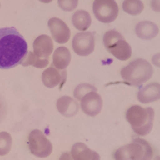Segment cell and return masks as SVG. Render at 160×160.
<instances>
[{
	"mask_svg": "<svg viewBox=\"0 0 160 160\" xmlns=\"http://www.w3.org/2000/svg\"><path fill=\"white\" fill-rule=\"evenodd\" d=\"M154 157L151 145L143 138H137L129 144L115 151V160H152Z\"/></svg>",
	"mask_w": 160,
	"mask_h": 160,
	"instance_id": "277c9868",
	"label": "cell"
},
{
	"mask_svg": "<svg viewBox=\"0 0 160 160\" xmlns=\"http://www.w3.org/2000/svg\"><path fill=\"white\" fill-rule=\"evenodd\" d=\"M41 2H43V3H49V2H52L53 0H39Z\"/></svg>",
	"mask_w": 160,
	"mask_h": 160,
	"instance_id": "4316f807",
	"label": "cell"
},
{
	"mask_svg": "<svg viewBox=\"0 0 160 160\" xmlns=\"http://www.w3.org/2000/svg\"><path fill=\"white\" fill-rule=\"evenodd\" d=\"M91 91H97V88L89 83H82L76 87L74 91V96L77 100H81L85 95Z\"/></svg>",
	"mask_w": 160,
	"mask_h": 160,
	"instance_id": "7402d4cb",
	"label": "cell"
},
{
	"mask_svg": "<svg viewBox=\"0 0 160 160\" xmlns=\"http://www.w3.org/2000/svg\"><path fill=\"white\" fill-rule=\"evenodd\" d=\"M93 13L99 22L111 23L118 17V4L115 0H95Z\"/></svg>",
	"mask_w": 160,
	"mask_h": 160,
	"instance_id": "52a82bcc",
	"label": "cell"
},
{
	"mask_svg": "<svg viewBox=\"0 0 160 160\" xmlns=\"http://www.w3.org/2000/svg\"><path fill=\"white\" fill-rule=\"evenodd\" d=\"M72 48L78 55H90L95 50V35L88 31L78 33L73 38Z\"/></svg>",
	"mask_w": 160,
	"mask_h": 160,
	"instance_id": "ba28073f",
	"label": "cell"
},
{
	"mask_svg": "<svg viewBox=\"0 0 160 160\" xmlns=\"http://www.w3.org/2000/svg\"><path fill=\"white\" fill-rule=\"evenodd\" d=\"M103 44L106 49L118 59L126 61L131 58L132 54L131 46L118 31L111 30L106 33Z\"/></svg>",
	"mask_w": 160,
	"mask_h": 160,
	"instance_id": "5b68a950",
	"label": "cell"
},
{
	"mask_svg": "<svg viewBox=\"0 0 160 160\" xmlns=\"http://www.w3.org/2000/svg\"><path fill=\"white\" fill-rule=\"evenodd\" d=\"M158 26L150 21L138 22L135 27V34L141 39L151 40L155 38L158 34Z\"/></svg>",
	"mask_w": 160,
	"mask_h": 160,
	"instance_id": "2e32d148",
	"label": "cell"
},
{
	"mask_svg": "<svg viewBox=\"0 0 160 160\" xmlns=\"http://www.w3.org/2000/svg\"><path fill=\"white\" fill-rule=\"evenodd\" d=\"M152 160H160V155H157V156H155V158L153 157Z\"/></svg>",
	"mask_w": 160,
	"mask_h": 160,
	"instance_id": "83f0119b",
	"label": "cell"
},
{
	"mask_svg": "<svg viewBox=\"0 0 160 160\" xmlns=\"http://www.w3.org/2000/svg\"><path fill=\"white\" fill-rule=\"evenodd\" d=\"M28 43L15 28L0 29V69L22 64L28 51Z\"/></svg>",
	"mask_w": 160,
	"mask_h": 160,
	"instance_id": "6da1fadb",
	"label": "cell"
},
{
	"mask_svg": "<svg viewBox=\"0 0 160 160\" xmlns=\"http://www.w3.org/2000/svg\"><path fill=\"white\" fill-rule=\"evenodd\" d=\"M144 5L141 0H125L122 3V10L131 15H138L142 12Z\"/></svg>",
	"mask_w": 160,
	"mask_h": 160,
	"instance_id": "ffe728a7",
	"label": "cell"
},
{
	"mask_svg": "<svg viewBox=\"0 0 160 160\" xmlns=\"http://www.w3.org/2000/svg\"><path fill=\"white\" fill-rule=\"evenodd\" d=\"M58 112L65 117H73L79 110V105L76 100L70 96H62L57 101Z\"/></svg>",
	"mask_w": 160,
	"mask_h": 160,
	"instance_id": "9a60e30c",
	"label": "cell"
},
{
	"mask_svg": "<svg viewBox=\"0 0 160 160\" xmlns=\"http://www.w3.org/2000/svg\"><path fill=\"white\" fill-rule=\"evenodd\" d=\"M71 60V51L65 47L58 48L53 55V66L58 70H65Z\"/></svg>",
	"mask_w": 160,
	"mask_h": 160,
	"instance_id": "e0dca14e",
	"label": "cell"
},
{
	"mask_svg": "<svg viewBox=\"0 0 160 160\" xmlns=\"http://www.w3.org/2000/svg\"><path fill=\"white\" fill-rule=\"evenodd\" d=\"M28 145L31 154L38 158H48L53 151L51 141L39 130H33L30 132Z\"/></svg>",
	"mask_w": 160,
	"mask_h": 160,
	"instance_id": "8992f818",
	"label": "cell"
},
{
	"mask_svg": "<svg viewBox=\"0 0 160 160\" xmlns=\"http://www.w3.org/2000/svg\"><path fill=\"white\" fill-rule=\"evenodd\" d=\"M126 118L135 134L145 136L152 131L155 111L152 108H143L134 105L127 111Z\"/></svg>",
	"mask_w": 160,
	"mask_h": 160,
	"instance_id": "7a4b0ae2",
	"label": "cell"
},
{
	"mask_svg": "<svg viewBox=\"0 0 160 160\" xmlns=\"http://www.w3.org/2000/svg\"><path fill=\"white\" fill-rule=\"evenodd\" d=\"M72 23L77 30L84 31L90 28L91 24V17L88 11L79 10L75 11L73 15Z\"/></svg>",
	"mask_w": 160,
	"mask_h": 160,
	"instance_id": "ac0fdd59",
	"label": "cell"
},
{
	"mask_svg": "<svg viewBox=\"0 0 160 160\" xmlns=\"http://www.w3.org/2000/svg\"><path fill=\"white\" fill-rule=\"evenodd\" d=\"M137 97L138 101L144 104L156 102L160 99V83H150L140 88Z\"/></svg>",
	"mask_w": 160,
	"mask_h": 160,
	"instance_id": "5bb4252c",
	"label": "cell"
},
{
	"mask_svg": "<svg viewBox=\"0 0 160 160\" xmlns=\"http://www.w3.org/2000/svg\"><path fill=\"white\" fill-rule=\"evenodd\" d=\"M151 8L155 12H160V0H151Z\"/></svg>",
	"mask_w": 160,
	"mask_h": 160,
	"instance_id": "cb8c5ba5",
	"label": "cell"
},
{
	"mask_svg": "<svg viewBox=\"0 0 160 160\" xmlns=\"http://www.w3.org/2000/svg\"><path fill=\"white\" fill-rule=\"evenodd\" d=\"M70 153L73 160H100L99 154L91 150L82 142L74 144Z\"/></svg>",
	"mask_w": 160,
	"mask_h": 160,
	"instance_id": "4fadbf2b",
	"label": "cell"
},
{
	"mask_svg": "<svg viewBox=\"0 0 160 160\" xmlns=\"http://www.w3.org/2000/svg\"><path fill=\"white\" fill-rule=\"evenodd\" d=\"M78 0H58L59 8L64 11H72L77 8Z\"/></svg>",
	"mask_w": 160,
	"mask_h": 160,
	"instance_id": "603a6c76",
	"label": "cell"
},
{
	"mask_svg": "<svg viewBox=\"0 0 160 160\" xmlns=\"http://www.w3.org/2000/svg\"><path fill=\"white\" fill-rule=\"evenodd\" d=\"M67 71L58 70L57 68H51L46 69L42 74V80L44 85L48 88H55L59 85L61 88L67 80Z\"/></svg>",
	"mask_w": 160,
	"mask_h": 160,
	"instance_id": "8fae6325",
	"label": "cell"
},
{
	"mask_svg": "<svg viewBox=\"0 0 160 160\" xmlns=\"http://www.w3.org/2000/svg\"><path fill=\"white\" fill-rule=\"evenodd\" d=\"M33 48L34 54L38 58H49L54 49L52 39L47 35H39L35 40Z\"/></svg>",
	"mask_w": 160,
	"mask_h": 160,
	"instance_id": "7c38bea8",
	"label": "cell"
},
{
	"mask_svg": "<svg viewBox=\"0 0 160 160\" xmlns=\"http://www.w3.org/2000/svg\"><path fill=\"white\" fill-rule=\"evenodd\" d=\"M152 66L143 58H138L130 62L121 70V76L128 84L140 87L152 77Z\"/></svg>",
	"mask_w": 160,
	"mask_h": 160,
	"instance_id": "3957f363",
	"label": "cell"
},
{
	"mask_svg": "<svg viewBox=\"0 0 160 160\" xmlns=\"http://www.w3.org/2000/svg\"><path fill=\"white\" fill-rule=\"evenodd\" d=\"M48 27L55 42L64 44L71 38V31L65 22L58 18H51L48 21Z\"/></svg>",
	"mask_w": 160,
	"mask_h": 160,
	"instance_id": "30bf717a",
	"label": "cell"
},
{
	"mask_svg": "<svg viewBox=\"0 0 160 160\" xmlns=\"http://www.w3.org/2000/svg\"><path fill=\"white\" fill-rule=\"evenodd\" d=\"M59 160H73V158L71 155V153L64 152L61 155V156H60L59 158Z\"/></svg>",
	"mask_w": 160,
	"mask_h": 160,
	"instance_id": "484cf974",
	"label": "cell"
},
{
	"mask_svg": "<svg viewBox=\"0 0 160 160\" xmlns=\"http://www.w3.org/2000/svg\"><path fill=\"white\" fill-rule=\"evenodd\" d=\"M81 101V108L86 115L94 117L98 115L102 108V97L97 91H91L84 95Z\"/></svg>",
	"mask_w": 160,
	"mask_h": 160,
	"instance_id": "9c48e42d",
	"label": "cell"
},
{
	"mask_svg": "<svg viewBox=\"0 0 160 160\" xmlns=\"http://www.w3.org/2000/svg\"><path fill=\"white\" fill-rule=\"evenodd\" d=\"M152 63L158 68H160V53L152 57Z\"/></svg>",
	"mask_w": 160,
	"mask_h": 160,
	"instance_id": "d4e9b609",
	"label": "cell"
},
{
	"mask_svg": "<svg viewBox=\"0 0 160 160\" xmlns=\"http://www.w3.org/2000/svg\"><path fill=\"white\" fill-rule=\"evenodd\" d=\"M12 147V138L8 132H0V156L7 155Z\"/></svg>",
	"mask_w": 160,
	"mask_h": 160,
	"instance_id": "44dd1931",
	"label": "cell"
},
{
	"mask_svg": "<svg viewBox=\"0 0 160 160\" xmlns=\"http://www.w3.org/2000/svg\"><path fill=\"white\" fill-rule=\"evenodd\" d=\"M49 63V58H38V56L34 54L32 51H28L25 58H24L23 62H22V65L24 67H28V66H33L36 68H45Z\"/></svg>",
	"mask_w": 160,
	"mask_h": 160,
	"instance_id": "d6986e66",
	"label": "cell"
}]
</instances>
